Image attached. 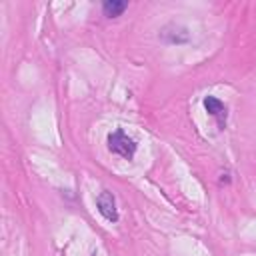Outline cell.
<instances>
[{"label":"cell","mask_w":256,"mask_h":256,"mask_svg":"<svg viewBox=\"0 0 256 256\" xmlns=\"http://www.w3.org/2000/svg\"><path fill=\"white\" fill-rule=\"evenodd\" d=\"M108 150L116 156H122L126 160H130L136 152V142L124 132V130H114L108 134Z\"/></svg>","instance_id":"obj_1"},{"label":"cell","mask_w":256,"mask_h":256,"mask_svg":"<svg viewBox=\"0 0 256 256\" xmlns=\"http://www.w3.org/2000/svg\"><path fill=\"white\" fill-rule=\"evenodd\" d=\"M204 108L210 116H214L218 120V126L224 128V122H226V106L216 98V96H206L204 98Z\"/></svg>","instance_id":"obj_3"},{"label":"cell","mask_w":256,"mask_h":256,"mask_svg":"<svg viewBox=\"0 0 256 256\" xmlns=\"http://www.w3.org/2000/svg\"><path fill=\"white\" fill-rule=\"evenodd\" d=\"M126 2H120V0H106L104 4H102V10H104V14L108 16V18H116V16H120L124 10H126Z\"/></svg>","instance_id":"obj_4"},{"label":"cell","mask_w":256,"mask_h":256,"mask_svg":"<svg viewBox=\"0 0 256 256\" xmlns=\"http://www.w3.org/2000/svg\"><path fill=\"white\" fill-rule=\"evenodd\" d=\"M96 208H98V212H100L108 222H116V220H118L116 198H114V194H112V192H108V190L100 192V194H98V198H96Z\"/></svg>","instance_id":"obj_2"}]
</instances>
